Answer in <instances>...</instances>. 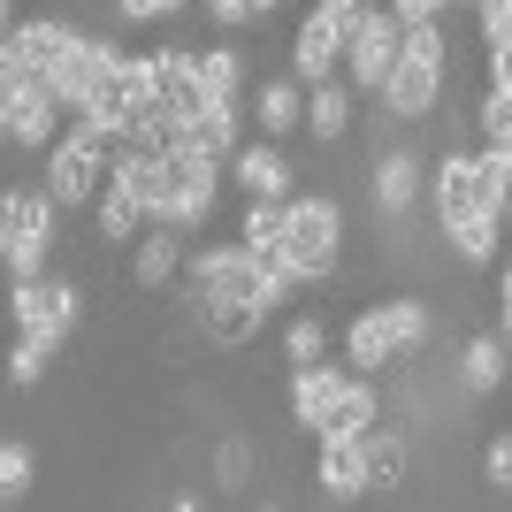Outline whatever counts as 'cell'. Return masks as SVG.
<instances>
[{"instance_id":"6da1fadb","label":"cell","mask_w":512,"mask_h":512,"mask_svg":"<svg viewBox=\"0 0 512 512\" xmlns=\"http://www.w3.org/2000/svg\"><path fill=\"white\" fill-rule=\"evenodd\" d=\"M283 268L299 283H329L344 268V207L329 192L283 199Z\"/></svg>"},{"instance_id":"7a4b0ae2","label":"cell","mask_w":512,"mask_h":512,"mask_svg":"<svg viewBox=\"0 0 512 512\" xmlns=\"http://www.w3.org/2000/svg\"><path fill=\"white\" fill-rule=\"evenodd\" d=\"M8 321H16V337H39V344H62L77 337V321H85V291L77 276H16L8 283Z\"/></svg>"},{"instance_id":"3957f363","label":"cell","mask_w":512,"mask_h":512,"mask_svg":"<svg viewBox=\"0 0 512 512\" xmlns=\"http://www.w3.org/2000/svg\"><path fill=\"white\" fill-rule=\"evenodd\" d=\"M199 46H153L146 54V115L138 123L176 130L184 115H199Z\"/></svg>"},{"instance_id":"277c9868","label":"cell","mask_w":512,"mask_h":512,"mask_svg":"<svg viewBox=\"0 0 512 512\" xmlns=\"http://www.w3.org/2000/svg\"><path fill=\"white\" fill-rule=\"evenodd\" d=\"M184 299H260V260L245 253V245H199V253H184ZM268 306V299H260Z\"/></svg>"},{"instance_id":"5b68a950","label":"cell","mask_w":512,"mask_h":512,"mask_svg":"<svg viewBox=\"0 0 512 512\" xmlns=\"http://www.w3.org/2000/svg\"><path fill=\"white\" fill-rule=\"evenodd\" d=\"M398 54H406V23L390 16V0H383V8H367V16L344 31V77H352V92H383Z\"/></svg>"},{"instance_id":"8992f818","label":"cell","mask_w":512,"mask_h":512,"mask_svg":"<svg viewBox=\"0 0 512 512\" xmlns=\"http://www.w3.org/2000/svg\"><path fill=\"white\" fill-rule=\"evenodd\" d=\"M428 214H436V237L474 222V214H497L482 199V169H474V153H436L428 161Z\"/></svg>"},{"instance_id":"52a82bcc","label":"cell","mask_w":512,"mask_h":512,"mask_svg":"<svg viewBox=\"0 0 512 512\" xmlns=\"http://www.w3.org/2000/svg\"><path fill=\"white\" fill-rule=\"evenodd\" d=\"M291 77L299 85H321V77H344V23L321 8V0H306L299 31H291Z\"/></svg>"},{"instance_id":"ba28073f","label":"cell","mask_w":512,"mask_h":512,"mask_svg":"<svg viewBox=\"0 0 512 512\" xmlns=\"http://www.w3.org/2000/svg\"><path fill=\"white\" fill-rule=\"evenodd\" d=\"M398 360H406V344H398V321H390V299L360 306V314L344 321V367H360V375H390Z\"/></svg>"},{"instance_id":"9c48e42d","label":"cell","mask_w":512,"mask_h":512,"mask_svg":"<svg viewBox=\"0 0 512 512\" xmlns=\"http://www.w3.org/2000/svg\"><path fill=\"white\" fill-rule=\"evenodd\" d=\"M77 46H85V31H77V23H62V16H31V23H16V31H8V54H16L31 77H46V85H54V69H62Z\"/></svg>"},{"instance_id":"30bf717a","label":"cell","mask_w":512,"mask_h":512,"mask_svg":"<svg viewBox=\"0 0 512 512\" xmlns=\"http://www.w3.org/2000/svg\"><path fill=\"white\" fill-rule=\"evenodd\" d=\"M421 192H428V161H421L413 146L375 153V169H367V199H375V214H390V222H398Z\"/></svg>"},{"instance_id":"8fae6325","label":"cell","mask_w":512,"mask_h":512,"mask_svg":"<svg viewBox=\"0 0 512 512\" xmlns=\"http://www.w3.org/2000/svg\"><path fill=\"white\" fill-rule=\"evenodd\" d=\"M169 146L199 153V161H222L230 169V153L245 146V107H199V115H184V123L169 130Z\"/></svg>"},{"instance_id":"7c38bea8","label":"cell","mask_w":512,"mask_h":512,"mask_svg":"<svg viewBox=\"0 0 512 512\" xmlns=\"http://www.w3.org/2000/svg\"><path fill=\"white\" fill-rule=\"evenodd\" d=\"M245 92H253L245 46H237V31H222L214 46H199V100L207 107H245Z\"/></svg>"},{"instance_id":"4fadbf2b","label":"cell","mask_w":512,"mask_h":512,"mask_svg":"<svg viewBox=\"0 0 512 512\" xmlns=\"http://www.w3.org/2000/svg\"><path fill=\"white\" fill-rule=\"evenodd\" d=\"M230 184L245 199H291V153H283L276 138H245V146L230 153Z\"/></svg>"},{"instance_id":"5bb4252c","label":"cell","mask_w":512,"mask_h":512,"mask_svg":"<svg viewBox=\"0 0 512 512\" xmlns=\"http://www.w3.org/2000/svg\"><path fill=\"white\" fill-rule=\"evenodd\" d=\"M314 490L329 497V505H352V497H367L360 436H314Z\"/></svg>"},{"instance_id":"9a60e30c","label":"cell","mask_w":512,"mask_h":512,"mask_svg":"<svg viewBox=\"0 0 512 512\" xmlns=\"http://www.w3.org/2000/svg\"><path fill=\"white\" fill-rule=\"evenodd\" d=\"M62 123H69V107L54 100V85L39 77V85H31L8 115H0V146H54V138H62Z\"/></svg>"},{"instance_id":"2e32d148","label":"cell","mask_w":512,"mask_h":512,"mask_svg":"<svg viewBox=\"0 0 512 512\" xmlns=\"http://www.w3.org/2000/svg\"><path fill=\"white\" fill-rule=\"evenodd\" d=\"M192 321H199V337H207L214 352H245V344L268 329V306L260 299H199Z\"/></svg>"},{"instance_id":"e0dca14e","label":"cell","mask_w":512,"mask_h":512,"mask_svg":"<svg viewBox=\"0 0 512 512\" xmlns=\"http://www.w3.org/2000/svg\"><path fill=\"white\" fill-rule=\"evenodd\" d=\"M352 123H360V92H352V77H321V85H306V138H314V146H344Z\"/></svg>"},{"instance_id":"ac0fdd59","label":"cell","mask_w":512,"mask_h":512,"mask_svg":"<svg viewBox=\"0 0 512 512\" xmlns=\"http://www.w3.org/2000/svg\"><path fill=\"white\" fill-rule=\"evenodd\" d=\"M176 276H184V230L146 222V230H138V245H130V283H138V291H169Z\"/></svg>"},{"instance_id":"d6986e66","label":"cell","mask_w":512,"mask_h":512,"mask_svg":"<svg viewBox=\"0 0 512 512\" xmlns=\"http://www.w3.org/2000/svg\"><path fill=\"white\" fill-rule=\"evenodd\" d=\"M383 421V390H375V375H360V367H344L337 398H329V413H321L314 436H360V428Z\"/></svg>"},{"instance_id":"ffe728a7","label":"cell","mask_w":512,"mask_h":512,"mask_svg":"<svg viewBox=\"0 0 512 512\" xmlns=\"http://www.w3.org/2000/svg\"><path fill=\"white\" fill-rule=\"evenodd\" d=\"M245 107H253L260 138H276V146L291 138V130H306V85H299V77H268V85H253Z\"/></svg>"},{"instance_id":"44dd1931","label":"cell","mask_w":512,"mask_h":512,"mask_svg":"<svg viewBox=\"0 0 512 512\" xmlns=\"http://www.w3.org/2000/svg\"><path fill=\"white\" fill-rule=\"evenodd\" d=\"M360 459H367V490H398L413 474V436L398 421H375L360 428Z\"/></svg>"},{"instance_id":"7402d4cb","label":"cell","mask_w":512,"mask_h":512,"mask_svg":"<svg viewBox=\"0 0 512 512\" xmlns=\"http://www.w3.org/2000/svg\"><path fill=\"white\" fill-rule=\"evenodd\" d=\"M337 383H344V360H306V367H291V428H299V436H314V428H321V413H329Z\"/></svg>"},{"instance_id":"603a6c76","label":"cell","mask_w":512,"mask_h":512,"mask_svg":"<svg viewBox=\"0 0 512 512\" xmlns=\"http://www.w3.org/2000/svg\"><path fill=\"white\" fill-rule=\"evenodd\" d=\"M505 337H497V329H474L467 344H459V390H467V398H497V390H505Z\"/></svg>"},{"instance_id":"cb8c5ba5","label":"cell","mask_w":512,"mask_h":512,"mask_svg":"<svg viewBox=\"0 0 512 512\" xmlns=\"http://www.w3.org/2000/svg\"><path fill=\"white\" fill-rule=\"evenodd\" d=\"M54 214H62V199L46 192V184H8V192H0L8 237H46V245H54Z\"/></svg>"},{"instance_id":"d4e9b609","label":"cell","mask_w":512,"mask_h":512,"mask_svg":"<svg viewBox=\"0 0 512 512\" xmlns=\"http://www.w3.org/2000/svg\"><path fill=\"white\" fill-rule=\"evenodd\" d=\"M92 214H100V237H107V245H138V230H146V207H138V192H130L115 169H107V184H100V199H92Z\"/></svg>"},{"instance_id":"484cf974","label":"cell","mask_w":512,"mask_h":512,"mask_svg":"<svg viewBox=\"0 0 512 512\" xmlns=\"http://www.w3.org/2000/svg\"><path fill=\"white\" fill-rule=\"evenodd\" d=\"M237 245L253 260H276L283 253V199H245V214H237Z\"/></svg>"},{"instance_id":"4316f807","label":"cell","mask_w":512,"mask_h":512,"mask_svg":"<svg viewBox=\"0 0 512 512\" xmlns=\"http://www.w3.org/2000/svg\"><path fill=\"white\" fill-rule=\"evenodd\" d=\"M390 321H398V344H406V360L436 344V306L413 299V291H398V299H390Z\"/></svg>"},{"instance_id":"83f0119b","label":"cell","mask_w":512,"mask_h":512,"mask_svg":"<svg viewBox=\"0 0 512 512\" xmlns=\"http://www.w3.org/2000/svg\"><path fill=\"white\" fill-rule=\"evenodd\" d=\"M253 474H260L253 436H222V444H214V482H222V490H253Z\"/></svg>"},{"instance_id":"f1b7e54d","label":"cell","mask_w":512,"mask_h":512,"mask_svg":"<svg viewBox=\"0 0 512 512\" xmlns=\"http://www.w3.org/2000/svg\"><path fill=\"white\" fill-rule=\"evenodd\" d=\"M31 482H39V459H31V444L0 436V505H23V497H31Z\"/></svg>"},{"instance_id":"f546056e","label":"cell","mask_w":512,"mask_h":512,"mask_svg":"<svg viewBox=\"0 0 512 512\" xmlns=\"http://www.w3.org/2000/svg\"><path fill=\"white\" fill-rule=\"evenodd\" d=\"M46 360H54V344H39V337H16V344H8V360H0V375H8L16 390H31V383L46 375Z\"/></svg>"},{"instance_id":"4dcf8cb0","label":"cell","mask_w":512,"mask_h":512,"mask_svg":"<svg viewBox=\"0 0 512 512\" xmlns=\"http://www.w3.org/2000/svg\"><path fill=\"white\" fill-rule=\"evenodd\" d=\"M474 169H482V199H490V207L505 214V207H512V153L474 146Z\"/></svg>"},{"instance_id":"1f68e13d","label":"cell","mask_w":512,"mask_h":512,"mask_svg":"<svg viewBox=\"0 0 512 512\" xmlns=\"http://www.w3.org/2000/svg\"><path fill=\"white\" fill-rule=\"evenodd\" d=\"M321 352H329V329H321V314H299L291 329H283V360H291V367L321 360Z\"/></svg>"},{"instance_id":"d6a6232c","label":"cell","mask_w":512,"mask_h":512,"mask_svg":"<svg viewBox=\"0 0 512 512\" xmlns=\"http://www.w3.org/2000/svg\"><path fill=\"white\" fill-rule=\"evenodd\" d=\"M482 482H490V490H512V428L482 444Z\"/></svg>"},{"instance_id":"836d02e7","label":"cell","mask_w":512,"mask_h":512,"mask_svg":"<svg viewBox=\"0 0 512 512\" xmlns=\"http://www.w3.org/2000/svg\"><path fill=\"white\" fill-rule=\"evenodd\" d=\"M31 85H39V77H31V69H23L16 54H8V46H0V115H8V107H16Z\"/></svg>"},{"instance_id":"e575fe53","label":"cell","mask_w":512,"mask_h":512,"mask_svg":"<svg viewBox=\"0 0 512 512\" xmlns=\"http://www.w3.org/2000/svg\"><path fill=\"white\" fill-rule=\"evenodd\" d=\"M192 0H115V16L123 23H169V16H184Z\"/></svg>"},{"instance_id":"d590c367","label":"cell","mask_w":512,"mask_h":512,"mask_svg":"<svg viewBox=\"0 0 512 512\" xmlns=\"http://www.w3.org/2000/svg\"><path fill=\"white\" fill-rule=\"evenodd\" d=\"M199 8H207L222 31H245V23H260V16H253V0H199Z\"/></svg>"},{"instance_id":"8d00e7d4","label":"cell","mask_w":512,"mask_h":512,"mask_svg":"<svg viewBox=\"0 0 512 512\" xmlns=\"http://www.w3.org/2000/svg\"><path fill=\"white\" fill-rule=\"evenodd\" d=\"M390 16H398V23H444L451 0H390Z\"/></svg>"},{"instance_id":"74e56055","label":"cell","mask_w":512,"mask_h":512,"mask_svg":"<svg viewBox=\"0 0 512 512\" xmlns=\"http://www.w3.org/2000/svg\"><path fill=\"white\" fill-rule=\"evenodd\" d=\"M497 337L512 344V245H505V276H497Z\"/></svg>"},{"instance_id":"f35d334b","label":"cell","mask_w":512,"mask_h":512,"mask_svg":"<svg viewBox=\"0 0 512 512\" xmlns=\"http://www.w3.org/2000/svg\"><path fill=\"white\" fill-rule=\"evenodd\" d=\"M482 54H490V85H512V39L482 46Z\"/></svg>"},{"instance_id":"ab89813d","label":"cell","mask_w":512,"mask_h":512,"mask_svg":"<svg viewBox=\"0 0 512 512\" xmlns=\"http://www.w3.org/2000/svg\"><path fill=\"white\" fill-rule=\"evenodd\" d=\"M321 8H329V16H337V23H344V31H352V23H360V16H367V8H375V0H321Z\"/></svg>"},{"instance_id":"60d3db41","label":"cell","mask_w":512,"mask_h":512,"mask_svg":"<svg viewBox=\"0 0 512 512\" xmlns=\"http://www.w3.org/2000/svg\"><path fill=\"white\" fill-rule=\"evenodd\" d=\"M276 8H291V0H253V16H276Z\"/></svg>"},{"instance_id":"b9f144b4","label":"cell","mask_w":512,"mask_h":512,"mask_svg":"<svg viewBox=\"0 0 512 512\" xmlns=\"http://www.w3.org/2000/svg\"><path fill=\"white\" fill-rule=\"evenodd\" d=\"M0 276H8V222H0Z\"/></svg>"},{"instance_id":"7bdbcfd3","label":"cell","mask_w":512,"mask_h":512,"mask_svg":"<svg viewBox=\"0 0 512 512\" xmlns=\"http://www.w3.org/2000/svg\"><path fill=\"white\" fill-rule=\"evenodd\" d=\"M0 31H8V0H0Z\"/></svg>"},{"instance_id":"ee69618b","label":"cell","mask_w":512,"mask_h":512,"mask_svg":"<svg viewBox=\"0 0 512 512\" xmlns=\"http://www.w3.org/2000/svg\"><path fill=\"white\" fill-rule=\"evenodd\" d=\"M505 230H512V207H505Z\"/></svg>"}]
</instances>
